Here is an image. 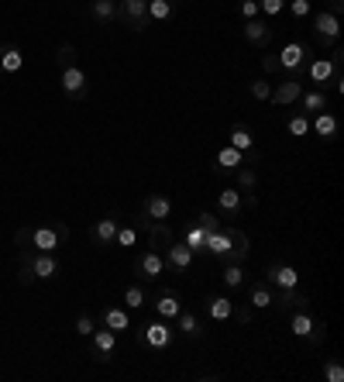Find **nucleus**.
I'll list each match as a JSON object with an SVG mask.
<instances>
[{"label": "nucleus", "instance_id": "nucleus-29", "mask_svg": "<svg viewBox=\"0 0 344 382\" xmlns=\"http://www.w3.org/2000/svg\"><path fill=\"white\" fill-rule=\"evenodd\" d=\"M289 327H293V334H296V337H306V334H310V327H313L310 310H289Z\"/></svg>", "mask_w": 344, "mask_h": 382}, {"label": "nucleus", "instance_id": "nucleus-25", "mask_svg": "<svg viewBox=\"0 0 344 382\" xmlns=\"http://www.w3.org/2000/svg\"><path fill=\"white\" fill-rule=\"evenodd\" d=\"M231 310H234V300H227V296H207V313L214 320H231Z\"/></svg>", "mask_w": 344, "mask_h": 382}, {"label": "nucleus", "instance_id": "nucleus-31", "mask_svg": "<svg viewBox=\"0 0 344 382\" xmlns=\"http://www.w3.org/2000/svg\"><path fill=\"white\" fill-rule=\"evenodd\" d=\"M176 320H179V334H186V337H193V341L203 334V330H200V320H196V313H190V310H179V317H176Z\"/></svg>", "mask_w": 344, "mask_h": 382}, {"label": "nucleus", "instance_id": "nucleus-39", "mask_svg": "<svg viewBox=\"0 0 344 382\" xmlns=\"http://www.w3.org/2000/svg\"><path fill=\"white\" fill-rule=\"evenodd\" d=\"M145 300H148V296H145V289H141V286H128V289H124V303H128L131 310L145 306Z\"/></svg>", "mask_w": 344, "mask_h": 382}, {"label": "nucleus", "instance_id": "nucleus-42", "mask_svg": "<svg viewBox=\"0 0 344 382\" xmlns=\"http://www.w3.org/2000/svg\"><path fill=\"white\" fill-rule=\"evenodd\" d=\"M231 317H234V320H241V324H251V320H255V306H251V303H234Z\"/></svg>", "mask_w": 344, "mask_h": 382}, {"label": "nucleus", "instance_id": "nucleus-40", "mask_svg": "<svg viewBox=\"0 0 344 382\" xmlns=\"http://www.w3.org/2000/svg\"><path fill=\"white\" fill-rule=\"evenodd\" d=\"M323 379H327V382H344V368H341L337 358H327V361H323Z\"/></svg>", "mask_w": 344, "mask_h": 382}, {"label": "nucleus", "instance_id": "nucleus-41", "mask_svg": "<svg viewBox=\"0 0 344 382\" xmlns=\"http://www.w3.org/2000/svg\"><path fill=\"white\" fill-rule=\"evenodd\" d=\"M286 128H289V135L303 138V135L310 131V117H306V114H296V117H289V124H286Z\"/></svg>", "mask_w": 344, "mask_h": 382}, {"label": "nucleus", "instance_id": "nucleus-6", "mask_svg": "<svg viewBox=\"0 0 344 382\" xmlns=\"http://www.w3.org/2000/svg\"><path fill=\"white\" fill-rule=\"evenodd\" d=\"M303 97V80L299 76H286V80H279L275 87H272V104L275 107H289V104H296Z\"/></svg>", "mask_w": 344, "mask_h": 382}, {"label": "nucleus", "instance_id": "nucleus-48", "mask_svg": "<svg viewBox=\"0 0 344 382\" xmlns=\"http://www.w3.org/2000/svg\"><path fill=\"white\" fill-rule=\"evenodd\" d=\"M282 8H286V0H258V11H265L268 18H272V14H279Z\"/></svg>", "mask_w": 344, "mask_h": 382}, {"label": "nucleus", "instance_id": "nucleus-8", "mask_svg": "<svg viewBox=\"0 0 344 382\" xmlns=\"http://www.w3.org/2000/svg\"><path fill=\"white\" fill-rule=\"evenodd\" d=\"M135 269H138V276H141L145 282H159V276H165V258L148 248V251H141V255L135 258Z\"/></svg>", "mask_w": 344, "mask_h": 382}, {"label": "nucleus", "instance_id": "nucleus-3", "mask_svg": "<svg viewBox=\"0 0 344 382\" xmlns=\"http://www.w3.org/2000/svg\"><path fill=\"white\" fill-rule=\"evenodd\" d=\"M310 56V45H303V42H289V45H282V52H279V66H282V73H296L299 80H303V69H306V59Z\"/></svg>", "mask_w": 344, "mask_h": 382}, {"label": "nucleus", "instance_id": "nucleus-33", "mask_svg": "<svg viewBox=\"0 0 344 382\" xmlns=\"http://www.w3.org/2000/svg\"><path fill=\"white\" fill-rule=\"evenodd\" d=\"M248 303L251 306H272V286L268 282H255L251 293H248Z\"/></svg>", "mask_w": 344, "mask_h": 382}, {"label": "nucleus", "instance_id": "nucleus-45", "mask_svg": "<svg viewBox=\"0 0 344 382\" xmlns=\"http://www.w3.org/2000/svg\"><path fill=\"white\" fill-rule=\"evenodd\" d=\"M289 11H293V18H310L313 4L310 0H289Z\"/></svg>", "mask_w": 344, "mask_h": 382}, {"label": "nucleus", "instance_id": "nucleus-35", "mask_svg": "<svg viewBox=\"0 0 344 382\" xmlns=\"http://www.w3.org/2000/svg\"><path fill=\"white\" fill-rule=\"evenodd\" d=\"M76 56H80V52H76V45H73V42H62V45L56 49V63H59L62 69L76 66Z\"/></svg>", "mask_w": 344, "mask_h": 382}, {"label": "nucleus", "instance_id": "nucleus-1", "mask_svg": "<svg viewBox=\"0 0 344 382\" xmlns=\"http://www.w3.org/2000/svg\"><path fill=\"white\" fill-rule=\"evenodd\" d=\"M114 21H121L124 28H131V32H145L148 25H152V18H148V0H117V18Z\"/></svg>", "mask_w": 344, "mask_h": 382}, {"label": "nucleus", "instance_id": "nucleus-32", "mask_svg": "<svg viewBox=\"0 0 344 382\" xmlns=\"http://www.w3.org/2000/svg\"><path fill=\"white\" fill-rule=\"evenodd\" d=\"M172 14H176L172 0H148V18L152 21H169Z\"/></svg>", "mask_w": 344, "mask_h": 382}, {"label": "nucleus", "instance_id": "nucleus-7", "mask_svg": "<svg viewBox=\"0 0 344 382\" xmlns=\"http://www.w3.org/2000/svg\"><path fill=\"white\" fill-rule=\"evenodd\" d=\"M138 337H141V344H148V348H169L172 344V327L159 317V320H152V324H145L141 330H138Z\"/></svg>", "mask_w": 344, "mask_h": 382}, {"label": "nucleus", "instance_id": "nucleus-24", "mask_svg": "<svg viewBox=\"0 0 344 382\" xmlns=\"http://www.w3.org/2000/svg\"><path fill=\"white\" fill-rule=\"evenodd\" d=\"M220 279H224V286H227V289H241V286L248 282V272H244V265H241V262H224Z\"/></svg>", "mask_w": 344, "mask_h": 382}, {"label": "nucleus", "instance_id": "nucleus-28", "mask_svg": "<svg viewBox=\"0 0 344 382\" xmlns=\"http://www.w3.org/2000/svg\"><path fill=\"white\" fill-rule=\"evenodd\" d=\"M186 248H190L193 255H203V251H207V231H203L200 224H190V227H186Z\"/></svg>", "mask_w": 344, "mask_h": 382}, {"label": "nucleus", "instance_id": "nucleus-27", "mask_svg": "<svg viewBox=\"0 0 344 382\" xmlns=\"http://www.w3.org/2000/svg\"><path fill=\"white\" fill-rule=\"evenodd\" d=\"M299 100H303V114H320V111H327V93H323V90H310V93L303 90Z\"/></svg>", "mask_w": 344, "mask_h": 382}, {"label": "nucleus", "instance_id": "nucleus-36", "mask_svg": "<svg viewBox=\"0 0 344 382\" xmlns=\"http://www.w3.org/2000/svg\"><path fill=\"white\" fill-rule=\"evenodd\" d=\"M234 176H238V186H241L244 193H251V190L258 186V176H255V169H251V166H241V169H234Z\"/></svg>", "mask_w": 344, "mask_h": 382}, {"label": "nucleus", "instance_id": "nucleus-44", "mask_svg": "<svg viewBox=\"0 0 344 382\" xmlns=\"http://www.w3.org/2000/svg\"><path fill=\"white\" fill-rule=\"evenodd\" d=\"M323 337H327V324L323 320H313V327H310V334H306V341L317 348V344H323Z\"/></svg>", "mask_w": 344, "mask_h": 382}, {"label": "nucleus", "instance_id": "nucleus-37", "mask_svg": "<svg viewBox=\"0 0 344 382\" xmlns=\"http://www.w3.org/2000/svg\"><path fill=\"white\" fill-rule=\"evenodd\" d=\"M135 241H138V227L131 224V227H117V234H114V245L117 248H135Z\"/></svg>", "mask_w": 344, "mask_h": 382}, {"label": "nucleus", "instance_id": "nucleus-17", "mask_svg": "<svg viewBox=\"0 0 344 382\" xmlns=\"http://www.w3.org/2000/svg\"><path fill=\"white\" fill-rule=\"evenodd\" d=\"M141 210H145L152 221H169V217H172V200H169L165 193H152V196H145Z\"/></svg>", "mask_w": 344, "mask_h": 382}, {"label": "nucleus", "instance_id": "nucleus-49", "mask_svg": "<svg viewBox=\"0 0 344 382\" xmlns=\"http://www.w3.org/2000/svg\"><path fill=\"white\" fill-rule=\"evenodd\" d=\"M14 245H18V248H35V245H32V227H18V231H14Z\"/></svg>", "mask_w": 344, "mask_h": 382}, {"label": "nucleus", "instance_id": "nucleus-34", "mask_svg": "<svg viewBox=\"0 0 344 382\" xmlns=\"http://www.w3.org/2000/svg\"><path fill=\"white\" fill-rule=\"evenodd\" d=\"M231 145L238 148V152H251V145H255V138H251V131L248 128H231Z\"/></svg>", "mask_w": 344, "mask_h": 382}, {"label": "nucleus", "instance_id": "nucleus-38", "mask_svg": "<svg viewBox=\"0 0 344 382\" xmlns=\"http://www.w3.org/2000/svg\"><path fill=\"white\" fill-rule=\"evenodd\" d=\"M196 224H200L207 234H210V231H217V227H224V221H220L217 214H210V210H200V214H196Z\"/></svg>", "mask_w": 344, "mask_h": 382}, {"label": "nucleus", "instance_id": "nucleus-46", "mask_svg": "<svg viewBox=\"0 0 344 382\" xmlns=\"http://www.w3.org/2000/svg\"><path fill=\"white\" fill-rule=\"evenodd\" d=\"M262 69H265L268 76H279V73H282V66H279V56L265 52V56H262Z\"/></svg>", "mask_w": 344, "mask_h": 382}, {"label": "nucleus", "instance_id": "nucleus-20", "mask_svg": "<svg viewBox=\"0 0 344 382\" xmlns=\"http://www.w3.org/2000/svg\"><path fill=\"white\" fill-rule=\"evenodd\" d=\"M217 210L224 214V221H238V214H241V190H220L217 193Z\"/></svg>", "mask_w": 344, "mask_h": 382}, {"label": "nucleus", "instance_id": "nucleus-43", "mask_svg": "<svg viewBox=\"0 0 344 382\" xmlns=\"http://www.w3.org/2000/svg\"><path fill=\"white\" fill-rule=\"evenodd\" d=\"M251 97L255 100H268L272 97V83L268 80H251Z\"/></svg>", "mask_w": 344, "mask_h": 382}, {"label": "nucleus", "instance_id": "nucleus-16", "mask_svg": "<svg viewBox=\"0 0 344 382\" xmlns=\"http://www.w3.org/2000/svg\"><path fill=\"white\" fill-rule=\"evenodd\" d=\"M231 224L224 221V227H217V231H210L207 234V255H214V258H224L227 251H231Z\"/></svg>", "mask_w": 344, "mask_h": 382}, {"label": "nucleus", "instance_id": "nucleus-30", "mask_svg": "<svg viewBox=\"0 0 344 382\" xmlns=\"http://www.w3.org/2000/svg\"><path fill=\"white\" fill-rule=\"evenodd\" d=\"M90 14L97 21H114L117 18V0H90Z\"/></svg>", "mask_w": 344, "mask_h": 382}, {"label": "nucleus", "instance_id": "nucleus-19", "mask_svg": "<svg viewBox=\"0 0 344 382\" xmlns=\"http://www.w3.org/2000/svg\"><path fill=\"white\" fill-rule=\"evenodd\" d=\"M32 272L35 279H56L59 276V262L52 251H32Z\"/></svg>", "mask_w": 344, "mask_h": 382}, {"label": "nucleus", "instance_id": "nucleus-10", "mask_svg": "<svg viewBox=\"0 0 344 382\" xmlns=\"http://www.w3.org/2000/svg\"><path fill=\"white\" fill-rule=\"evenodd\" d=\"M145 303H152L155 313H159L162 320H176L179 310H183V303H179V296H176L172 289H159V293H155L152 300H145Z\"/></svg>", "mask_w": 344, "mask_h": 382}, {"label": "nucleus", "instance_id": "nucleus-5", "mask_svg": "<svg viewBox=\"0 0 344 382\" xmlns=\"http://www.w3.org/2000/svg\"><path fill=\"white\" fill-rule=\"evenodd\" d=\"M114 348H117V330L100 327V330L90 334V358H93V361H111Z\"/></svg>", "mask_w": 344, "mask_h": 382}, {"label": "nucleus", "instance_id": "nucleus-21", "mask_svg": "<svg viewBox=\"0 0 344 382\" xmlns=\"http://www.w3.org/2000/svg\"><path fill=\"white\" fill-rule=\"evenodd\" d=\"M32 245H35V251H56L62 241H59L56 227L45 224V227H32Z\"/></svg>", "mask_w": 344, "mask_h": 382}, {"label": "nucleus", "instance_id": "nucleus-11", "mask_svg": "<svg viewBox=\"0 0 344 382\" xmlns=\"http://www.w3.org/2000/svg\"><path fill=\"white\" fill-rule=\"evenodd\" d=\"M62 93H66L69 100H80V97H87V73H83L80 66H69V69H62Z\"/></svg>", "mask_w": 344, "mask_h": 382}, {"label": "nucleus", "instance_id": "nucleus-26", "mask_svg": "<svg viewBox=\"0 0 344 382\" xmlns=\"http://www.w3.org/2000/svg\"><path fill=\"white\" fill-rule=\"evenodd\" d=\"M313 131H317L323 142H330V138L337 135V117H334L330 111H320V114H317V121H313Z\"/></svg>", "mask_w": 344, "mask_h": 382}, {"label": "nucleus", "instance_id": "nucleus-15", "mask_svg": "<svg viewBox=\"0 0 344 382\" xmlns=\"http://www.w3.org/2000/svg\"><path fill=\"white\" fill-rule=\"evenodd\" d=\"M244 166V152H238L234 145H227V148H220L217 152V159H214V172L217 176H231L234 169H241Z\"/></svg>", "mask_w": 344, "mask_h": 382}, {"label": "nucleus", "instance_id": "nucleus-2", "mask_svg": "<svg viewBox=\"0 0 344 382\" xmlns=\"http://www.w3.org/2000/svg\"><path fill=\"white\" fill-rule=\"evenodd\" d=\"M313 35H317V42H320L323 49H337V38H341V21H337V14H330V11L313 14Z\"/></svg>", "mask_w": 344, "mask_h": 382}, {"label": "nucleus", "instance_id": "nucleus-18", "mask_svg": "<svg viewBox=\"0 0 344 382\" xmlns=\"http://www.w3.org/2000/svg\"><path fill=\"white\" fill-rule=\"evenodd\" d=\"M117 227H121V224H117V214H107L104 221H97V224L90 227V241H93V245H104V248H107V245L114 241Z\"/></svg>", "mask_w": 344, "mask_h": 382}, {"label": "nucleus", "instance_id": "nucleus-13", "mask_svg": "<svg viewBox=\"0 0 344 382\" xmlns=\"http://www.w3.org/2000/svg\"><path fill=\"white\" fill-rule=\"evenodd\" d=\"M272 306L289 313V310H310L313 303H310V296H303L296 289H279V293H272Z\"/></svg>", "mask_w": 344, "mask_h": 382}, {"label": "nucleus", "instance_id": "nucleus-22", "mask_svg": "<svg viewBox=\"0 0 344 382\" xmlns=\"http://www.w3.org/2000/svg\"><path fill=\"white\" fill-rule=\"evenodd\" d=\"M100 327H111V330H128L131 327V313L124 306H107L100 313Z\"/></svg>", "mask_w": 344, "mask_h": 382}, {"label": "nucleus", "instance_id": "nucleus-4", "mask_svg": "<svg viewBox=\"0 0 344 382\" xmlns=\"http://www.w3.org/2000/svg\"><path fill=\"white\" fill-rule=\"evenodd\" d=\"M241 32H244V42H248L251 49H258V52H268L272 42H275V32H272L265 21H258V18H248Z\"/></svg>", "mask_w": 344, "mask_h": 382}, {"label": "nucleus", "instance_id": "nucleus-47", "mask_svg": "<svg viewBox=\"0 0 344 382\" xmlns=\"http://www.w3.org/2000/svg\"><path fill=\"white\" fill-rule=\"evenodd\" d=\"M93 330H97V320H93L90 313H83V317L76 320V334H83V337H90Z\"/></svg>", "mask_w": 344, "mask_h": 382}, {"label": "nucleus", "instance_id": "nucleus-52", "mask_svg": "<svg viewBox=\"0 0 344 382\" xmlns=\"http://www.w3.org/2000/svg\"><path fill=\"white\" fill-rule=\"evenodd\" d=\"M327 11H330V14H341V11H344V0H327Z\"/></svg>", "mask_w": 344, "mask_h": 382}, {"label": "nucleus", "instance_id": "nucleus-9", "mask_svg": "<svg viewBox=\"0 0 344 382\" xmlns=\"http://www.w3.org/2000/svg\"><path fill=\"white\" fill-rule=\"evenodd\" d=\"M265 282L275 286V289H296L299 282V272L293 265H282V262H268L265 265Z\"/></svg>", "mask_w": 344, "mask_h": 382}, {"label": "nucleus", "instance_id": "nucleus-12", "mask_svg": "<svg viewBox=\"0 0 344 382\" xmlns=\"http://www.w3.org/2000/svg\"><path fill=\"white\" fill-rule=\"evenodd\" d=\"M162 258H165V269H172V272H186V269L193 265V258H196V255L186 248V241H183V245H176V241H172V245L162 251Z\"/></svg>", "mask_w": 344, "mask_h": 382}, {"label": "nucleus", "instance_id": "nucleus-23", "mask_svg": "<svg viewBox=\"0 0 344 382\" xmlns=\"http://www.w3.org/2000/svg\"><path fill=\"white\" fill-rule=\"evenodd\" d=\"M21 66H25L21 49H14V45H0V73H21Z\"/></svg>", "mask_w": 344, "mask_h": 382}, {"label": "nucleus", "instance_id": "nucleus-14", "mask_svg": "<svg viewBox=\"0 0 344 382\" xmlns=\"http://www.w3.org/2000/svg\"><path fill=\"white\" fill-rule=\"evenodd\" d=\"M303 73H306V80H310V83H317L320 90H327V87H330V76H334V66H330V59L317 56V59H310V63H306V69H303Z\"/></svg>", "mask_w": 344, "mask_h": 382}, {"label": "nucleus", "instance_id": "nucleus-51", "mask_svg": "<svg viewBox=\"0 0 344 382\" xmlns=\"http://www.w3.org/2000/svg\"><path fill=\"white\" fill-rule=\"evenodd\" d=\"M52 227H56V234H59V241H69V224L66 221H49Z\"/></svg>", "mask_w": 344, "mask_h": 382}, {"label": "nucleus", "instance_id": "nucleus-50", "mask_svg": "<svg viewBox=\"0 0 344 382\" xmlns=\"http://www.w3.org/2000/svg\"><path fill=\"white\" fill-rule=\"evenodd\" d=\"M241 14L244 18H258V0H241Z\"/></svg>", "mask_w": 344, "mask_h": 382}]
</instances>
